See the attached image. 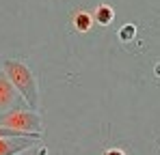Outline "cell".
<instances>
[{
    "mask_svg": "<svg viewBox=\"0 0 160 155\" xmlns=\"http://www.w3.org/2000/svg\"><path fill=\"white\" fill-rule=\"evenodd\" d=\"M2 67L7 71V78L22 93V97L28 101V106L32 110H37L39 108V93H37V82L30 73V69L20 60H2Z\"/></svg>",
    "mask_w": 160,
    "mask_h": 155,
    "instance_id": "6da1fadb",
    "label": "cell"
},
{
    "mask_svg": "<svg viewBox=\"0 0 160 155\" xmlns=\"http://www.w3.org/2000/svg\"><path fill=\"white\" fill-rule=\"evenodd\" d=\"M110 17H112V11L108 9L106 4L98 9V22H100V24H108V22H110Z\"/></svg>",
    "mask_w": 160,
    "mask_h": 155,
    "instance_id": "277c9868",
    "label": "cell"
},
{
    "mask_svg": "<svg viewBox=\"0 0 160 155\" xmlns=\"http://www.w3.org/2000/svg\"><path fill=\"white\" fill-rule=\"evenodd\" d=\"M106 155H123V153H121V151H108Z\"/></svg>",
    "mask_w": 160,
    "mask_h": 155,
    "instance_id": "5b68a950",
    "label": "cell"
},
{
    "mask_svg": "<svg viewBox=\"0 0 160 155\" xmlns=\"http://www.w3.org/2000/svg\"><path fill=\"white\" fill-rule=\"evenodd\" d=\"M39 125H41L39 116L35 112H26V110H13L11 114H7L2 119V127H13L18 131H26V134H30V129L39 131Z\"/></svg>",
    "mask_w": 160,
    "mask_h": 155,
    "instance_id": "7a4b0ae2",
    "label": "cell"
},
{
    "mask_svg": "<svg viewBox=\"0 0 160 155\" xmlns=\"http://www.w3.org/2000/svg\"><path fill=\"white\" fill-rule=\"evenodd\" d=\"M74 24H76L78 30H89V28H91V17H89L87 13H80V15H76Z\"/></svg>",
    "mask_w": 160,
    "mask_h": 155,
    "instance_id": "3957f363",
    "label": "cell"
}]
</instances>
